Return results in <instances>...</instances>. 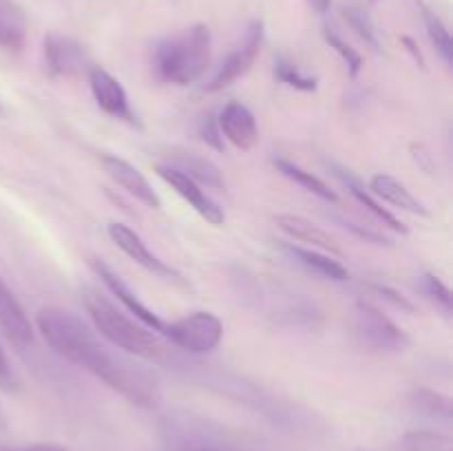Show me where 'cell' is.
<instances>
[{
    "instance_id": "cell-1",
    "label": "cell",
    "mask_w": 453,
    "mask_h": 451,
    "mask_svg": "<svg viewBox=\"0 0 453 451\" xmlns=\"http://www.w3.org/2000/svg\"><path fill=\"white\" fill-rule=\"evenodd\" d=\"M35 325L58 356L82 367L84 371L122 394L128 402L146 409H155L162 402L157 378L122 354L111 352L109 345L78 314L49 305L38 312Z\"/></svg>"
},
{
    "instance_id": "cell-2",
    "label": "cell",
    "mask_w": 453,
    "mask_h": 451,
    "mask_svg": "<svg viewBox=\"0 0 453 451\" xmlns=\"http://www.w3.org/2000/svg\"><path fill=\"white\" fill-rule=\"evenodd\" d=\"M84 308L91 317L96 332H100L102 339L109 340L113 348L122 352L135 354L149 361H168L171 348L164 343L162 336L140 323L137 318L124 314L118 305L111 303L106 296L96 290H84Z\"/></svg>"
},
{
    "instance_id": "cell-3",
    "label": "cell",
    "mask_w": 453,
    "mask_h": 451,
    "mask_svg": "<svg viewBox=\"0 0 453 451\" xmlns=\"http://www.w3.org/2000/svg\"><path fill=\"white\" fill-rule=\"evenodd\" d=\"M212 35L202 22L164 38L153 51V71L157 80L177 87H188L199 80L211 62Z\"/></svg>"
},
{
    "instance_id": "cell-4",
    "label": "cell",
    "mask_w": 453,
    "mask_h": 451,
    "mask_svg": "<svg viewBox=\"0 0 453 451\" xmlns=\"http://www.w3.org/2000/svg\"><path fill=\"white\" fill-rule=\"evenodd\" d=\"M224 323L212 312H193L175 323H166L162 339L190 354L212 352L221 343Z\"/></svg>"
},
{
    "instance_id": "cell-5",
    "label": "cell",
    "mask_w": 453,
    "mask_h": 451,
    "mask_svg": "<svg viewBox=\"0 0 453 451\" xmlns=\"http://www.w3.org/2000/svg\"><path fill=\"white\" fill-rule=\"evenodd\" d=\"M354 323H357V332L363 343H367L370 348L380 349V352H403L410 348L407 332L367 301H357Z\"/></svg>"
},
{
    "instance_id": "cell-6",
    "label": "cell",
    "mask_w": 453,
    "mask_h": 451,
    "mask_svg": "<svg viewBox=\"0 0 453 451\" xmlns=\"http://www.w3.org/2000/svg\"><path fill=\"white\" fill-rule=\"evenodd\" d=\"M264 22L261 20H252L250 27H248L246 35H243V42L221 62V66L217 69V73L212 75L211 82L206 84V91L215 93L221 91V88L230 87V84L237 82L239 78L248 73L255 65V60L259 57L261 44H264Z\"/></svg>"
},
{
    "instance_id": "cell-7",
    "label": "cell",
    "mask_w": 453,
    "mask_h": 451,
    "mask_svg": "<svg viewBox=\"0 0 453 451\" xmlns=\"http://www.w3.org/2000/svg\"><path fill=\"white\" fill-rule=\"evenodd\" d=\"M42 53L49 75L53 78H75V75L88 73L93 66L91 56L78 40L56 34V31L44 35Z\"/></svg>"
},
{
    "instance_id": "cell-8",
    "label": "cell",
    "mask_w": 453,
    "mask_h": 451,
    "mask_svg": "<svg viewBox=\"0 0 453 451\" xmlns=\"http://www.w3.org/2000/svg\"><path fill=\"white\" fill-rule=\"evenodd\" d=\"M88 265H91V270L96 272V277L104 283L106 290H109L111 294H113L115 299L124 305V308H127V312L131 314L133 318H137V321L144 323L146 327H150V330L157 332V334L162 336L164 327H166V321H162V318H159L157 314L149 308V305L142 303L140 296H137L135 292L127 286V283H124V279L119 277V274L115 272V270L111 268L104 259L91 256V259H88Z\"/></svg>"
},
{
    "instance_id": "cell-9",
    "label": "cell",
    "mask_w": 453,
    "mask_h": 451,
    "mask_svg": "<svg viewBox=\"0 0 453 451\" xmlns=\"http://www.w3.org/2000/svg\"><path fill=\"white\" fill-rule=\"evenodd\" d=\"M106 234H109L111 241H113L115 246H118L119 250L128 256V259H133L137 265H142L144 270H149V272L157 274V277H162V279L181 281V274L177 272L175 268H171V265H168L162 256L155 255V252L146 246L144 239H142L140 234L131 228V226L119 224V221H111V224L106 226Z\"/></svg>"
},
{
    "instance_id": "cell-10",
    "label": "cell",
    "mask_w": 453,
    "mask_h": 451,
    "mask_svg": "<svg viewBox=\"0 0 453 451\" xmlns=\"http://www.w3.org/2000/svg\"><path fill=\"white\" fill-rule=\"evenodd\" d=\"M87 75L93 97H96L97 106H100L106 115H111V118L115 119H122V122L131 124V126H137V124H140L137 122V115L133 113L127 91H124L122 84H119L109 71L93 65Z\"/></svg>"
},
{
    "instance_id": "cell-11",
    "label": "cell",
    "mask_w": 453,
    "mask_h": 451,
    "mask_svg": "<svg viewBox=\"0 0 453 451\" xmlns=\"http://www.w3.org/2000/svg\"><path fill=\"white\" fill-rule=\"evenodd\" d=\"M155 171H157V175L162 177V180L166 181V184L171 186V188L175 190L181 199H186V202L193 206V210L197 212L199 217H203L208 224H212V226L224 224L226 221L224 208H221L219 203H217L215 199L206 193V190H202V186L195 184L190 177H186L184 172H180L177 168L168 166V164H159V166H155Z\"/></svg>"
},
{
    "instance_id": "cell-12",
    "label": "cell",
    "mask_w": 453,
    "mask_h": 451,
    "mask_svg": "<svg viewBox=\"0 0 453 451\" xmlns=\"http://www.w3.org/2000/svg\"><path fill=\"white\" fill-rule=\"evenodd\" d=\"M217 124H219L221 135L239 150L255 149L259 141V126H257L255 115L242 102H228L217 118Z\"/></svg>"
},
{
    "instance_id": "cell-13",
    "label": "cell",
    "mask_w": 453,
    "mask_h": 451,
    "mask_svg": "<svg viewBox=\"0 0 453 451\" xmlns=\"http://www.w3.org/2000/svg\"><path fill=\"white\" fill-rule=\"evenodd\" d=\"M0 332L18 349L34 345V325L7 283L0 279Z\"/></svg>"
},
{
    "instance_id": "cell-14",
    "label": "cell",
    "mask_w": 453,
    "mask_h": 451,
    "mask_svg": "<svg viewBox=\"0 0 453 451\" xmlns=\"http://www.w3.org/2000/svg\"><path fill=\"white\" fill-rule=\"evenodd\" d=\"M102 166L109 172L111 180L118 181V186H122L128 195L140 199L144 206L155 208V210L162 208V199L157 197V193L149 184V180L133 164H128L127 159L118 157V155H102Z\"/></svg>"
},
{
    "instance_id": "cell-15",
    "label": "cell",
    "mask_w": 453,
    "mask_h": 451,
    "mask_svg": "<svg viewBox=\"0 0 453 451\" xmlns=\"http://www.w3.org/2000/svg\"><path fill=\"white\" fill-rule=\"evenodd\" d=\"M370 193L374 197L383 199V202L392 203L394 208H401V210L411 212V215L429 217L427 206L418 197H414V193L405 184H401L396 177L379 172V175H374L370 180Z\"/></svg>"
},
{
    "instance_id": "cell-16",
    "label": "cell",
    "mask_w": 453,
    "mask_h": 451,
    "mask_svg": "<svg viewBox=\"0 0 453 451\" xmlns=\"http://www.w3.org/2000/svg\"><path fill=\"white\" fill-rule=\"evenodd\" d=\"M332 171H334V175L339 177L345 186H348L349 195H352V197L357 199V202L361 203V206L365 208L372 217H374V219H379L380 224L388 226V228H392V230H396V233H401V234L410 233V230H407V226L403 224V221L398 219L394 212H389L388 208H383V203H380L379 199L370 193V190H365V186L361 184V180H357L352 172L345 171V168H341V166H332Z\"/></svg>"
},
{
    "instance_id": "cell-17",
    "label": "cell",
    "mask_w": 453,
    "mask_h": 451,
    "mask_svg": "<svg viewBox=\"0 0 453 451\" xmlns=\"http://www.w3.org/2000/svg\"><path fill=\"white\" fill-rule=\"evenodd\" d=\"M168 166L184 172V175L190 177L195 184H203L208 186V188L217 190L226 188V180L224 175H221L219 166L197 153H173L171 157H168Z\"/></svg>"
},
{
    "instance_id": "cell-18",
    "label": "cell",
    "mask_w": 453,
    "mask_h": 451,
    "mask_svg": "<svg viewBox=\"0 0 453 451\" xmlns=\"http://www.w3.org/2000/svg\"><path fill=\"white\" fill-rule=\"evenodd\" d=\"M277 224L283 233L290 234V237L296 239V241L310 243V246L321 248V250L332 252V255H341V248H339V243L334 241V237H332L330 233H326L321 226L314 224V221L305 219V217L279 215Z\"/></svg>"
},
{
    "instance_id": "cell-19",
    "label": "cell",
    "mask_w": 453,
    "mask_h": 451,
    "mask_svg": "<svg viewBox=\"0 0 453 451\" xmlns=\"http://www.w3.org/2000/svg\"><path fill=\"white\" fill-rule=\"evenodd\" d=\"M283 250L292 256V259L299 261L305 270L319 274L323 279H330V281H348L349 272L341 261H336L334 256L323 255V252L312 250V248H301L295 243H283Z\"/></svg>"
},
{
    "instance_id": "cell-20",
    "label": "cell",
    "mask_w": 453,
    "mask_h": 451,
    "mask_svg": "<svg viewBox=\"0 0 453 451\" xmlns=\"http://www.w3.org/2000/svg\"><path fill=\"white\" fill-rule=\"evenodd\" d=\"M273 164H274V168H277V171L281 172L283 177H288V180L296 181V184H299L301 188L308 190V193L317 195V197L326 199V202H336V199H339V197H336L334 190H332L330 186H327L326 181L321 180V177L312 175V172H310V171L301 168L299 164L290 162V159H286V157H274Z\"/></svg>"
},
{
    "instance_id": "cell-21",
    "label": "cell",
    "mask_w": 453,
    "mask_h": 451,
    "mask_svg": "<svg viewBox=\"0 0 453 451\" xmlns=\"http://www.w3.org/2000/svg\"><path fill=\"white\" fill-rule=\"evenodd\" d=\"M25 44V18L9 0H0V47L18 51Z\"/></svg>"
},
{
    "instance_id": "cell-22",
    "label": "cell",
    "mask_w": 453,
    "mask_h": 451,
    "mask_svg": "<svg viewBox=\"0 0 453 451\" xmlns=\"http://www.w3.org/2000/svg\"><path fill=\"white\" fill-rule=\"evenodd\" d=\"M410 405L414 407L416 411H420V414L436 420H451L453 416L451 398L427 387L414 389V392L410 394Z\"/></svg>"
},
{
    "instance_id": "cell-23",
    "label": "cell",
    "mask_w": 453,
    "mask_h": 451,
    "mask_svg": "<svg viewBox=\"0 0 453 451\" xmlns=\"http://www.w3.org/2000/svg\"><path fill=\"white\" fill-rule=\"evenodd\" d=\"M423 20H425V27H427L429 40H432V44L436 47L438 56L442 57V62H445L447 66H451L453 65V40H451L449 29H447V25L436 16V13L429 11L427 7H423Z\"/></svg>"
},
{
    "instance_id": "cell-24",
    "label": "cell",
    "mask_w": 453,
    "mask_h": 451,
    "mask_svg": "<svg viewBox=\"0 0 453 451\" xmlns=\"http://www.w3.org/2000/svg\"><path fill=\"white\" fill-rule=\"evenodd\" d=\"M403 451H453V442L449 436L427 429H416L407 432L401 440Z\"/></svg>"
},
{
    "instance_id": "cell-25",
    "label": "cell",
    "mask_w": 453,
    "mask_h": 451,
    "mask_svg": "<svg viewBox=\"0 0 453 451\" xmlns=\"http://www.w3.org/2000/svg\"><path fill=\"white\" fill-rule=\"evenodd\" d=\"M273 73H274V78L279 80V82L286 84V87L296 88V91L312 93V91H317V87H319V80L317 78H312V75L301 73V71L296 69V66L292 65L290 60H286V57H283V56L274 57Z\"/></svg>"
},
{
    "instance_id": "cell-26",
    "label": "cell",
    "mask_w": 453,
    "mask_h": 451,
    "mask_svg": "<svg viewBox=\"0 0 453 451\" xmlns=\"http://www.w3.org/2000/svg\"><path fill=\"white\" fill-rule=\"evenodd\" d=\"M323 38H326V42L330 44V49H334V51L339 53L341 60H343V65H345V69H348L349 78H357L363 69L361 53H358L352 44H348V40L341 38L339 31L330 25L323 27Z\"/></svg>"
},
{
    "instance_id": "cell-27",
    "label": "cell",
    "mask_w": 453,
    "mask_h": 451,
    "mask_svg": "<svg viewBox=\"0 0 453 451\" xmlns=\"http://www.w3.org/2000/svg\"><path fill=\"white\" fill-rule=\"evenodd\" d=\"M416 287H418V290L423 292V294L427 296L432 303H436L442 312L451 314L453 294L441 277H436V274H432V272L423 274V277L418 279V283H416Z\"/></svg>"
},
{
    "instance_id": "cell-28",
    "label": "cell",
    "mask_w": 453,
    "mask_h": 451,
    "mask_svg": "<svg viewBox=\"0 0 453 451\" xmlns=\"http://www.w3.org/2000/svg\"><path fill=\"white\" fill-rule=\"evenodd\" d=\"M343 16H345V20H348V25L357 31L358 38H361L365 44H370L372 49H376V51H379V35H376L374 22H372L370 13H367L363 7L352 4V7L343 9Z\"/></svg>"
},
{
    "instance_id": "cell-29",
    "label": "cell",
    "mask_w": 453,
    "mask_h": 451,
    "mask_svg": "<svg viewBox=\"0 0 453 451\" xmlns=\"http://www.w3.org/2000/svg\"><path fill=\"white\" fill-rule=\"evenodd\" d=\"M199 137L206 144H211L215 150H224V135H221L217 118H212V115H208V118H203L199 122Z\"/></svg>"
},
{
    "instance_id": "cell-30",
    "label": "cell",
    "mask_w": 453,
    "mask_h": 451,
    "mask_svg": "<svg viewBox=\"0 0 453 451\" xmlns=\"http://www.w3.org/2000/svg\"><path fill=\"white\" fill-rule=\"evenodd\" d=\"M18 376L16 371H13L12 363H9L7 354H4L3 345H0V389H4V392H16L18 389Z\"/></svg>"
},
{
    "instance_id": "cell-31",
    "label": "cell",
    "mask_w": 453,
    "mask_h": 451,
    "mask_svg": "<svg viewBox=\"0 0 453 451\" xmlns=\"http://www.w3.org/2000/svg\"><path fill=\"white\" fill-rule=\"evenodd\" d=\"M374 290L379 292V294H383L385 299H388V301H392L394 305H398V308L407 310V312H411V310H414V308H411V303H410V301H405V299H403V296L398 294V292L389 290L388 286H374Z\"/></svg>"
},
{
    "instance_id": "cell-32",
    "label": "cell",
    "mask_w": 453,
    "mask_h": 451,
    "mask_svg": "<svg viewBox=\"0 0 453 451\" xmlns=\"http://www.w3.org/2000/svg\"><path fill=\"white\" fill-rule=\"evenodd\" d=\"M0 451H69L62 445H49V442H38V445L25 447H0Z\"/></svg>"
},
{
    "instance_id": "cell-33",
    "label": "cell",
    "mask_w": 453,
    "mask_h": 451,
    "mask_svg": "<svg viewBox=\"0 0 453 451\" xmlns=\"http://www.w3.org/2000/svg\"><path fill=\"white\" fill-rule=\"evenodd\" d=\"M345 226H348V228L352 230V233H357L358 237L367 239V241H376V243H389V239L385 237V234H379V233H374V230H367V228H363V226H358V224H345Z\"/></svg>"
},
{
    "instance_id": "cell-34",
    "label": "cell",
    "mask_w": 453,
    "mask_h": 451,
    "mask_svg": "<svg viewBox=\"0 0 453 451\" xmlns=\"http://www.w3.org/2000/svg\"><path fill=\"white\" fill-rule=\"evenodd\" d=\"M401 42L405 44V47H407V51L411 53V57H414V62H416V65H418L420 69H425V66H427V65H425V57H423V53H420L418 44H416L414 40L410 38V35H403V38H401Z\"/></svg>"
},
{
    "instance_id": "cell-35",
    "label": "cell",
    "mask_w": 453,
    "mask_h": 451,
    "mask_svg": "<svg viewBox=\"0 0 453 451\" xmlns=\"http://www.w3.org/2000/svg\"><path fill=\"white\" fill-rule=\"evenodd\" d=\"M308 3H310V7L319 13H326L327 9H330V0H308Z\"/></svg>"
},
{
    "instance_id": "cell-36",
    "label": "cell",
    "mask_w": 453,
    "mask_h": 451,
    "mask_svg": "<svg viewBox=\"0 0 453 451\" xmlns=\"http://www.w3.org/2000/svg\"><path fill=\"white\" fill-rule=\"evenodd\" d=\"M0 427H4V418H3V414H0Z\"/></svg>"
},
{
    "instance_id": "cell-37",
    "label": "cell",
    "mask_w": 453,
    "mask_h": 451,
    "mask_svg": "<svg viewBox=\"0 0 453 451\" xmlns=\"http://www.w3.org/2000/svg\"><path fill=\"white\" fill-rule=\"evenodd\" d=\"M199 451H211V449H199Z\"/></svg>"
},
{
    "instance_id": "cell-38",
    "label": "cell",
    "mask_w": 453,
    "mask_h": 451,
    "mask_svg": "<svg viewBox=\"0 0 453 451\" xmlns=\"http://www.w3.org/2000/svg\"><path fill=\"white\" fill-rule=\"evenodd\" d=\"M370 3H376V0H370Z\"/></svg>"
}]
</instances>
